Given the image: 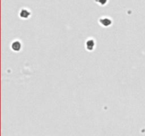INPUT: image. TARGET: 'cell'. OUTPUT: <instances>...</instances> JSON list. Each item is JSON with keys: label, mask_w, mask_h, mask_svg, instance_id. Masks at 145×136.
I'll return each mask as SVG.
<instances>
[{"label": "cell", "mask_w": 145, "mask_h": 136, "mask_svg": "<svg viewBox=\"0 0 145 136\" xmlns=\"http://www.w3.org/2000/svg\"><path fill=\"white\" fill-rule=\"evenodd\" d=\"M95 46V41L93 39H89L86 43V49L89 51H91L94 48Z\"/></svg>", "instance_id": "2"}, {"label": "cell", "mask_w": 145, "mask_h": 136, "mask_svg": "<svg viewBox=\"0 0 145 136\" xmlns=\"http://www.w3.org/2000/svg\"><path fill=\"white\" fill-rule=\"evenodd\" d=\"M96 1L98 2V3H100L101 5H105V4L107 3L108 0H96Z\"/></svg>", "instance_id": "5"}, {"label": "cell", "mask_w": 145, "mask_h": 136, "mask_svg": "<svg viewBox=\"0 0 145 136\" xmlns=\"http://www.w3.org/2000/svg\"><path fill=\"white\" fill-rule=\"evenodd\" d=\"M21 44L18 40L13 42L11 44V49L13 50L14 51L18 52L21 50Z\"/></svg>", "instance_id": "3"}, {"label": "cell", "mask_w": 145, "mask_h": 136, "mask_svg": "<svg viewBox=\"0 0 145 136\" xmlns=\"http://www.w3.org/2000/svg\"><path fill=\"white\" fill-rule=\"evenodd\" d=\"M31 15V12L26 9H23L19 13V16L22 19H28Z\"/></svg>", "instance_id": "4"}, {"label": "cell", "mask_w": 145, "mask_h": 136, "mask_svg": "<svg viewBox=\"0 0 145 136\" xmlns=\"http://www.w3.org/2000/svg\"><path fill=\"white\" fill-rule=\"evenodd\" d=\"M99 22L100 23L105 26V27H107V26H109L112 24V21L109 19V18H107V17H103V18H101L100 20H99Z\"/></svg>", "instance_id": "1"}]
</instances>
